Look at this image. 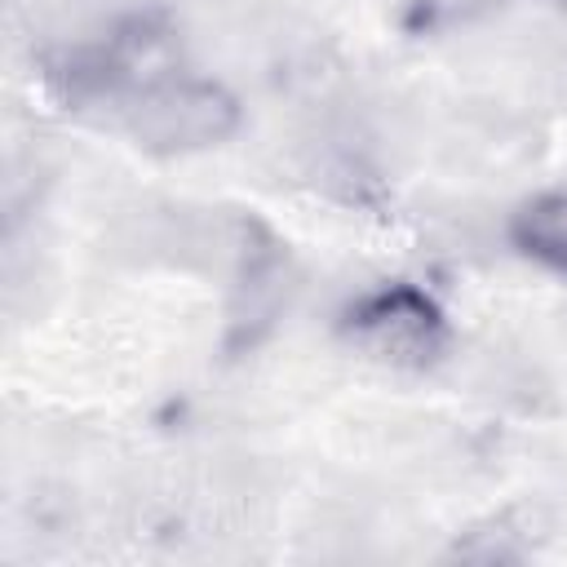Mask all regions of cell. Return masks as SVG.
I'll use <instances>...</instances> for the list:
<instances>
[{
    "mask_svg": "<svg viewBox=\"0 0 567 567\" xmlns=\"http://www.w3.org/2000/svg\"><path fill=\"white\" fill-rule=\"evenodd\" d=\"M337 332L363 359L394 372H425L443 359L452 328L443 306L412 279H385L346 301Z\"/></svg>",
    "mask_w": 567,
    "mask_h": 567,
    "instance_id": "6da1fadb",
    "label": "cell"
},
{
    "mask_svg": "<svg viewBox=\"0 0 567 567\" xmlns=\"http://www.w3.org/2000/svg\"><path fill=\"white\" fill-rule=\"evenodd\" d=\"M120 106L137 146L151 151H208L239 128L235 93L190 71H168L128 93Z\"/></svg>",
    "mask_w": 567,
    "mask_h": 567,
    "instance_id": "7a4b0ae2",
    "label": "cell"
},
{
    "mask_svg": "<svg viewBox=\"0 0 567 567\" xmlns=\"http://www.w3.org/2000/svg\"><path fill=\"white\" fill-rule=\"evenodd\" d=\"M505 239L527 266L567 279V186L518 199L505 217Z\"/></svg>",
    "mask_w": 567,
    "mask_h": 567,
    "instance_id": "3957f363",
    "label": "cell"
},
{
    "mask_svg": "<svg viewBox=\"0 0 567 567\" xmlns=\"http://www.w3.org/2000/svg\"><path fill=\"white\" fill-rule=\"evenodd\" d=\"M501 0H408V13L421 31H447V27H465L483 13H492Z\"/></svg>",
    "mask_w": 567,
    "mask_h": 567,
    "instance_id": "277c9868",
    "label": "cell"
}]
</instances>
